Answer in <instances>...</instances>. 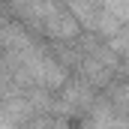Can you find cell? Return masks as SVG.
I'll return each instance as SVG.
<instances>
[{
	"label": "cell",
	"instance_id": "obj_1",
	"mask_svg": "<svg viewBox=\"0 0 129 129\" xmlns=\"http://www.w3.org/2000/svg\"><path fill=\"white\" fill-rule=\"evenodd\" d=\"M21 6H24V15L30 18L36 27H42L45 33H51L57 39H69L78 30L75 15L60 9L54 0H21Z\"/></svg>",
	"mask_w": 129,
	"mask_h": 129
},
{
	"label": "cell",
	"instance_id": "obj_2",
	"mask_svg": "<svg viewBox=\"0 0 129 129\" xmlns=\"http://www.w3.org/2000/svg\"><path fill=\"white\" fill-rule=\"evenodd\" d=\"M9 39H15L18 45H21V69L30 75L33 81H39V84H48V87H57V84H63L66 72L60 66L54 63L42 48H36L30 39L24 36V39H18V33L9 27Z\"/></svg>",
	"mask_w": 129,
	"mask_h": 129
},
{
	"label": "cell",
	"instance_id": "obj_3",
	"mask_svg": "<svg viewBox=\"0 0 129 129\" xmlns=\"http://www.w3.org/2000/svg\"><path fill=\"white\" fill-rule=\"evenodd\" d=\"M87 129H126V123H123V117L114 111V105L99 102L96 108L90 111V123H87Z\"/></svg>",
	"mask_w": 129,
	"mask_h": 129
},
{
	"label": "cell",
	"instance_id": "obj_4",
	"mask_svg": "<svg viewBox=\"0 0 129 129\" xmlns=\"http://www.w3.org/2000/svg\"><path fill=\"white\" fill-rule=\"evenodd\" d=\"M117 102H120L123 108H129V84H123V87H117Z\"/></svg>",
	"mask_w": 129,
	"mask_h": 129
}]
</instances>
